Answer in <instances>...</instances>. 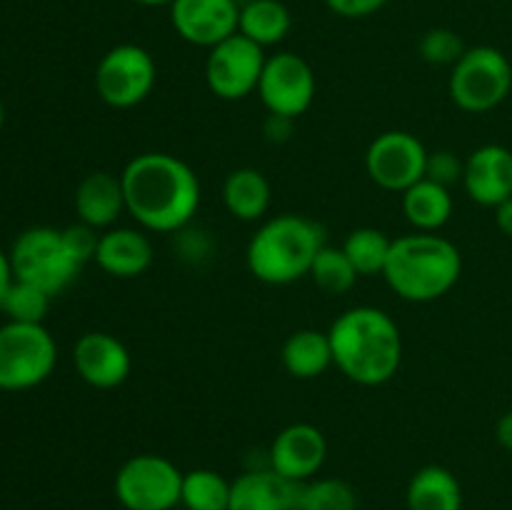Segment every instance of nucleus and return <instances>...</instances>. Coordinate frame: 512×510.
<instances>
[{
	"label": "nucleus",
	"mask_w": 512,
	"mask_h": 510,
	"mask_svg": "<svg viewBox=\"0 0 512 510\" xmlns=\"http://www.w3.org/2000/svg\"><path fill=\"white\" fill-rule=\"evenodd\" d=\"M125 213L148 233H178L200 208V180L170 153H140L120 173Z\"/></svg>",
	"instance_id": "obj_1"
},
{
	"label": "nucleus",
	"mask_w": 512,
	"mask_h": 510,
	"mask_svg": "<svg viewBox=\"0 0 512 510\" xmlns=\"http://www.w3.org/2000/svg\"><path fill=\"white\" fill-rule=\"evenodd\" d=\"M333 365L363 388H378L398 375L403 363V335L385 310L358 305L338 315L328 330Z\"/></svg>",
	"instance_id": "obj_2"
},
{
	"label": "nucleus",
	"mask_w": 512,
	"mask_h": 510,
	"mask_svg": "<svg viewBox=\"0 0 512 510\" xmlns=\"http://www.w3.org/2000/svg\"><path fill=\"white\" fill-rule=\"evenodd\" d=\"M463 275V255L438 233H410L393 240L383 278L408 303H433L455 288Z\"/></svg>",
	"instance_id": "obj_3"
},
{
	"label": "nucleus",
	"mask_w": 512,
	"mask_h": 510,
	"mask_svg": "<svg viewBox=\"0 0 512 510\" xmlns=\"http://www.w3.org/2000/svg\"><path fill=\"white\" fill-rule=\"evenodd\" d=\"M325 245L323 228L305 215L283 213L265 220L245 250L248 270L265 285H290L310 275Z\"/></svg>",
	"instance_id": "obj_4"
},
{
	"label": "nucleus",
	"mask_w": 512,
	"mask_h": 510,
	"mask_svg": "<svg viewBox=\"0 0 512 510\" xmlns=\"http://www.w3.org/2000/svg\"><path fill=\"white\" fill-rule=\"evenodd\" d=\"M512 90V65L503 50L493 45H475L450 68V100L465 113L495 110Z\"/></svg>",
	"instance_id": "obj_5"
},
{
	"label": "nucleus",
	"mask_w": 512,
	"mask_h": 510,
	"mask_svg": "<svg viewBox=\"0 0 512 510\" xmlns=\"http://www.w3.org/2000/svg\"><path fill=\"white\" fill-rule=\"evenodd\" d=\"M58 363V345L43 323L0 328V390L18 393L45 383Z\"/></svg>",
	"instance_id": "obj_6"
},
{
	"label": "nucleus",
	"mask_w": 512,
	"mask_h": 510,
	"mask_svg": "<svg viewBox=\"0 0 512 510\" xmlns=\"http://www.w3.org/2000/svg\"><path fill=\"white\" fill-rule=\"evenodd\" d=\"M10 263L15 278L38 285L48 295H58L70 288L83 268L65 248L63 233L45 225L18 235L10 250Z\"/></svg>",
	"instance_id": "obj_7"
},
{
	"label": "nucleus",
	"mask_w": 512,
	"mask_h": 510,
	"mask_svg": "<svg viewBox=\"0 0 512 510\" xmlns=\"http://www.w3.org/2000/svg\"><path fill=\"white\" fill-rule=\"evenodd\" d=\"M158 65L135 43H120L100 58L95 68V93L108 108L128 110L143 103L155 88Z\"/></svg>",
	"instance_id": "obj_8"
},
{
	"label": "nucleus",
	"mask_w": 512,
	"mask_h": 510,
	"mask_svg": "<svg viewBox=\"0 0 512 510\" xmlns=\"http://www.w3.org/2000/svg\"><path fill=\"white\" fill-rule=\"evenodd\" d=\"M180 490L178 465L155 453L133 455L115 475V498L125 510H173L180 505Z\"/></svg>",
	"instance_id": "obj_9"
},
{
	"label": "nucleus",
	"mask_w": 512,
	"mask_h": 510,
	"mask_svg": "<svg viewBox=\"0 0 512 510\" xmlns=\"http://www.w3.org/2000/svg\"><path fill=\"white\" fill-rule=\"evenodd\" d=\"M265 60H268L265 48H260L245 35L235 33L208 50L205 83L215 98L228 100V103L243 100L258 93Z\"/></svg>",
	"instance_id": "obj_10"
},
{
	"label": "nucleus",
	"mask_w": 512,
	"mask_h": 510,
	"mask_svg": "<svg viewBox=\"0 0 512 510\" xmlns=\"http://www.w3.org/2000/svg\"><path fill=\"white\" fill-rule=\"evenodd\" d=\"M428 148L408 130H388L370 143L365 153V170L378 188L400 193L425 178Z\"/></svg>",
	"instance_id": "obj_11"
},
{
	"label": "nucleus",
	"mask_w": 512,
	"mask_h": 510,
	"mask_svg": "<svg viewBox=\"0 0 512 510\" xmlns=\"http://www.w3.org/2000/svg\"><path fill=\"white\" fill-rule=\"evenodd\" d=\"M315 73L305 58L298 53H275L265 60L263 75H260L258 95L270 115L283 118H300L308 113L315 100Z\"/></svg>",
	"instance_id": "obj_12"
},
{
	"label": "nucleus",
	"mask_w": 512,
	"mask_h": 510,
	"mask_svg": "<svg viewBox=\"0 0 512 510\" xmlns=\"http://www.w3.org/2000/svg\"><path fill=\"white\" fill-rule=\"evenodd\" d=\"M168 8L175 33L198 48L210 50L238 33V0H173Z\"/></svg>",
	"instance_id": "obj_13"
},
{
	"label": "nucleus",
	"mask_w": 512,
	"mask_h": 510,
	"mask_svg": "<svg viewBox=\"0 0 512 510\" xmlns=\"http://www.w3.org/2000/svg\"><path fill=\"white\" fill-rule=\"evenodd\" d=\"M328 458L323 430L310 423H293L275 435L268 450V465L293 483H308Z\"/></svg>",
	"instance_id": "obj_14"
},
{
	"label": "nucleus",
	"mask_w": 512,
	"mask_h": 510,
	"mask_svg": "<svg viewBox=\"0 0 512 510\" xmlns=\"http://www.w3.org/2000/svg\"><path fill=\"white\" fill-rule=\"evenodd\" d=\"M73 365L80 380H85L90 388L113 390L128 380L133 358L123 340L103 330H90L75 343Z\"/></svg>",
	"instance_id": "obj_15"
},
{
	"label": "nucleus",
	"mask_w": 512,
	"mask_h": 510,
	"mask_svg": "<svg viewBox=\"0 0 512 510\" xmlns=\"http://www.w3.org/2000/svg\"><path fill=\"white\" fill-rule=\"evenodd\" d=\"M463 188L483 208H498L512 198V150L498 143L473 150L465 160Z\"/></svg>",
	"instance_id": "obj_16"
},
{
	"label": "nucleus",
	"mask_w": 512,
	"mask_h": 510,
	"mask_svg": "<svg viewBox=\"0 0 512 510\" xmlns=\"http://www.w3.org/2000/svg\"><path fill=\"white\" fill-rule=\"evenodd\" d=\"M300 485L273 468H255L238 475L230 488L228 510H298Z\"/></svg>",
	"instance_id": "obj_17"
},
{
	"label": "nucleus",
	"mask_w": 512,
	"mask_h": 510,
	"mask_svg": "<svg viewBox=\"0 0 512 510\" xmlns=\"http://www.w3.org/2000/svg\"><path fill=\"white\" fill-rule=\"evenodd\" d=\"M95 263L113 278H138L153 265V243L143 228H110L100 235Z\"/></svg>",
	"instance_id": "obj_18"
},
{
	"label": "nucleus",
	"mask_w": 512,
	"mask_h": 510,
	"mask_svg": "<svg viewBox=\"0 0 512 510\" xmlns=\"http://www.w3.org/2000/svg\"><path fill=\"white\" fill-rule=\"evenodd\" d=\"M75 213L80 223L95 230H110L125 213V193L120 175L108 170L88 173L75 190Z\"/></svg>",
	"instance_id": "obj_19"
},
{
	"label": "nucleus",
	"mask_w": 512,
	"mask_h": 510,
	"mask_svg": "<svg viewBox=\"0 0 512 510\" xmlns=\"http://www.w3.org/2000/svg\"><path fill=\"white\" fill-rule=\"evenodd\" d=\"M280 360L288 375L298 380H313L333 365L330 335L315 328H300L288 335L280 350Z\"/></svg>",
	"instance_id": "obj_20"
},
{
	"label": "nucleus",
	"mask_w": 512,
	"mask_h": 510,
	"mask_svg": "<svg viewBox=\"0 0 512 510\" xmlns=\"http://www.w3.org/2000/svg\"><path fill=\"white\" fill-rule=\"evenodd\" d=\"M408 510H463V488L453 470L425 465L410 478Z\"/></svg>",
	"instance_id": "obj_21"
},
{
	"label": "nucleus",
	"mask_w": 512,
	"mask_h": 510,
	"mask_svg": "<svg viewBox=\"0 0 512 510\" xmlns=\"http://www.w3.org/2000/svg\"><path fill=\"white\" fill-rule=\"evenodd\" d=\"M270 190L268 178L255 168H238L225 178L223 183V203L233 218L243 223H255L263 218L270 208Z\"/></svg>",
	"instance_id": "obj_22"
},
{
	"label": "nucleus",
	"mask_w": 512,
	"mask_h": 510,
	"mask_svg": "<svg viewBox=\"0 0 512 510\" xmlns=\"http://www.w3.org/2000/svg\"><path fill=\"white\" fill-rule=\"evenodd\" d=\"M403 213L418 233H438L453 215L450 188L423 178L403 193Z\"/></svg>",
	"instance_id": "obj_23"
},
{
	"label": "nucleus",
	"mask_w": 512,
	"mask_h": 510,
	"mask_svg": "<svg viewBox=\"0 0 512 510\" xmlns=\"http://www.w3.org/2000/svg\"><path fill=\"white\" fill-rule=\"evenodd\" d=\"M290 28H293V18L280 0H248L240 5L238 33L258 43L260 48L283 43Z\"/></svg>",
	"instance_id": "obj_24"
},
{
	"label": "nucleus",
	"mask_w": 512,
	"mask_h": 510,
	"mask_svg": "<svg viewBox=\"0 0 512 510\" xmlns=\"http://www.w3.org/2000/svg\"><path fill=\"white\" fill-rule=\"evenodd\" d=\"M230 488L233 483L210 468H198L183 473V490H180V505L185 510H228Z\"/></svg>",
	"instance_id": "obj_25"
},
{
	"label": "nucleus",
	"mask_w": 512,
	"mask_h": 510,
	"mask_svg": "<svg viewBox=\"0 0 512 510\" xmlns=\"http://www.w3.org/2000/svg\"><path fill=\"white\" fill-rule=\"evenodd\" d=\"M393 240L378 228H355L345 238L343 250L358 275H383Z\"/></svg>",
	"instance_id": "obj_26"
},
{
	"label": "nucleus",
	"mask_w": 512,
	"mask_h": 510,
	"mask_svg": "<svg viewBox=\"0 0 512 510\" xmlns=\"http://www.w3.org/2000/svg\"><path fill=\"white\" fill-rule=\"evenodd\" d=\"M310 278L318 285L323 293L328 295H343L348 293L360 278L358 270L353 268L350 258L345 255L343 248H333V245H323L320 253L315 255L313 268H310Z\"/></svg>",
	"instance_id": "obj_27"
},
{
	"label": "nucleus",
	"mask_w": 512,
	"mask_h": 510,
	"mask_svg": "<svg viewBox=\"0 0 512 510\" xmlns=\"http://www.w3.org/2000/svg\"><path fill=\"white\" fill-rule=\"evenodd\" d=\"M50 298L38 285L15 278L0 298V310L8 315L10 323H43L50 310Z\"/></svg>",
	"instance_id": "obj_28"
},
{
	"label": "nucleus",
	"mask_w": 512,
	"mask_h": 510,
	"mask_svg": "<svg viewBox=\"0 0 512 510\" xmlns=\"http://www.w3.org/2000/svg\"><path fill=\"white\" fill-rule=\"evenodd\" d=\"M298 510H358V495L345 480L313 478L300 485Z\"/></svg>",
	"instance_id": "obj_29"
},
{
	"label": "nucleus",
	"mask_w": 512,
	"mask_h": 510,
	"mask_svg": "<svg viewBox=\"0 0 512 510\" xmlns=\"http://www.w3.org/2000/svg\"><path fill=\"white\" fill-rule=\"evenodd\" d=\"M465 43L455 30L450 28H433L420 38L418 53L425 63L430 65H450L453 68L465 53Z\"/></svg>",
	"instance_id": "obj_30"
},
{
	"label": "nucleus",
	"mask_w": 512,
	"mask_h": 510,
	"mask_svg": "<svg viewBox=\"0 0 512 510\" xmlns=\"http://www.w3.org/2000/svg\"><path fill=\"white\" fill-rule=\"evenodd\" d=\"M63 233V243L68 248V253L78 260L80 265H85L88 260H95V253H98V243H100V235L98 230L90 228L85 223H75L68 225Z\"/></svg>",
	"instance_id": "obj_31"
},
{
	"label": "nucleus",
	"mask_w": 512,
	"mask_h": 510,
	"mask_svg": "<svg viewBox=\"0 0 512 510\" xmlns=\"http://www.w3.org/2000/svg\"><path fill=\"white\" fill-rule=\"evenodd\" d=\"M465 163L450 150H438V153H428V168H425V178L435 180V183L450 188L453 183H463Z\"/></svg>",
	"instance_id": "obj_32"
},
{
	"label": "nucleus",
	"mask_w": 512,
	"mask_h": 510,
	"mask_svg": "<svg viewBox=\"0 0 512 510\" xmlns=\"http://www.w3.org/2000/svg\"><path fill=\"white\" fill-rule=\"evenodd\" d=\"M390 0H325L330 10L340 18H368V15H375L378 10H383Z\"/></svg>",
	"instance_id": "obj_33"
},
{
	"label": "nucleus",
	"mask_w": 512,
	"mask_h": 510,
	"mask_svg": "<svg viewBox=\"0 0 512 510\" xmlns=\"http://www.w3.org/2000/svg\"><path fill=\"white\" fill-rule=\"evenodd\" d=\"M293 130V118H283V115H268L265 120V138L270 143H285Z\"/></svg>",
	"instance_id": "obj_34"
},
{
	"label": "nucleus",
	"mask_w": 512,
	"mask_h": 510,
	"mask_svg": "<svg viewBox=\"0 0 512 510\" xmlns=\"http://www.w3.org/2000/svg\"><path fill=\"white\" fill-rule=\"evenodd\" d=\"M495 438H498V443L503 445L505 450H510L512 453V410H508L505 415H500L498 425H495Z\"/></svg>",
	"instance_id": "obj_35"
},
{
	"label": "nucleus",
	"mask_w": 512,
	"mask_h": 510,
	"mask_svg": "<svg viewBox=\"0 0 512 510\" xmlns=\"http://www.w3.org/2000/svg\"><path fill=\"white\" fill-rule=\"evenodd\" d=\"M495 223H498L500 233L512 238V198H508L505 203H500L498 208H495Z\"/></svg>",
	"instance_id": "obj_36"
},
{
	"label": "nucleus",
	"mask_w": 512,
	"mask_h": 510,
	"mask_svg": "<svg viewBox=\"0 0 512 510\" xmlns=\"http://www.w3.org/2000/svg\"><path fill=\"white\" fill-rule=\"evenodd\" d=\"M13 280H15V273H13V263H10V255L0 250V298H3V293L10 288Z\"/></svg>",
	"instance_id": "obj_37"
},
{
	"label": "nucleus",
	"mask_w": 512,
	"mask_h": 510,
	"mask_svg": "<svg viewBox=\"0 0 512 510\" xmlns=\"http://www.w3.org/2000/svg\"><path fill=\"white\" fill-rule=\"evenodd\" d=\"M138 5H148V8H155V5H170L173 0H133Z\"/></svg>",
	"instance_id": "obj_38"
},
{
	"label": "nucleus",
	"mask_w": 512,
	"mask_h": 510,
	"mask_svg": "<svg viewBox=\"0 0 512 510\" xmlns=\"http://www.w3.org/2000/svg\"><path fill=\"white\" fill-rule=\"evenodd\" d=\"M3 123H5V108L3 103H0V128H3Z\"/></svg>",
	"instance_id": "obj_39"
}]
</instances>
